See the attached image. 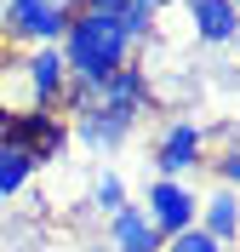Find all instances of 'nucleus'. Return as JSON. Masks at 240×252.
<instances>
[{
  "mask_svg": "<svg viewBox=\"0 0 240 252\" xmlns=\"http://www.w3.org/2000/svg\"><path fill=\"white\" fill-rule=\"evenodd\" d=\"M57 52H63V69L69 80H80V86H103V80L120 69V63H132V40L126 29H120V12H92V6H75V17H69L63 40H57Z\"/></svg>",
  "mask_w": 240,
  "mask_h": 252,
  "instance_id": "f257e3e1",
  "label": "nucleus"
},
{
  "mask_svg": "<svg viewBox=\"0 0 240 252\" xmlns=\"http://www.w3.org/2000/svg\"><path fill=\"white\" fill-rule=\"evenodd\" d=\"M75 17V0H0V29L29 46H57Z\"/></svg>",
  "mask_w": 240,
  "mask_h": 252,
  "instance_id": "7ed1b4c3",
  "label": "nucleus"
},
{
  "mask_svg": "<svg viewBox=\"0 0 240 252\" xmlns=\"http://www.w3.org/2000/svg\"><path fill=\"white\" fill-rule=\"evenodd\" d=\"M109 252H160V229L149 223L143 206H120V212H109Z\"/></svg>",
  "mask_w": 240,
  "mask_h": 252,
  "instance_id": "6e6552de",
  "label": "nucleus"
},
{
  "mask_svg": "<svg viewBox=\"0 0 240 252\" xmlns=\"http://www.w3.org/2000/svg\"><path fill=\"white\" fill-rule=\"evenodd\" d=\"M132 6H149V12H160V6H172V0H132Z\"/></svg>",
  "mask_w": 240,
  "mask_h": 252,
  "instance_id": "4468645a",
  "label": "nucleus"
},
{
  "mask_svg": "<svg viewBox=\"0 0 240 252\" xmlns=\"http://www.w3.org/2000/svg\"><path fill=\"white\" fill-rule=\"evenodd\" d=\"M0 132H6V138H17L23 149H29L34 166H52V160L69 149V121H63L57 109H34V103H29L23 115H6V126H0Z\"/></svg>",
  "mask_w": 240,
  "mask_h": 252,
  "instance_id": "20e7f679",
  "label": "nucleus"
},
{
  "mask_svg": "<svg viewBox=\"0 0 240 252\" xmlns=\"http://www.w3.org/2000/svg\"><path fill=\"white\" fill-rule=\"evenodd\" d=\"M194 229H206L212 241H223V247H235L240 235V195L235 189H212V195H200V206H194Z\"/></svg>",
  "mask_w": 240,
  "mask_h": 252,
  "instance_id": "1a4fd4ad",
  "label": "nucleus"
},
{
  "mask_svg": "<svg viewBox=\"0 0 240 252\" xmlns=\"http://www.w3.org/2000/svg\"><path fill=\"white\" fill-rule=\"evenodd\" d=\"M23 80H29L34 109H57V97H63V86H69L63 52H57V46H34L29 58H23Z\"/></svg>",
  "mask_w": 240,
  "mask_h": 252,
  "instance_id": "0eeeda50",
  "label": "nucleus"
},
{
  "mask_svg": "<svg viewBox=\"0 0 240 252\" xmlns=\"http://www.w3.org/2000/svg\"><path fill=\"white\" fill-rule=\"evenodd\" d=\"M235 29H240L235 0H189V34L200 46H229Z\"/></svg>",
  "mask_w": 240,
  "mask_h": 252,
  "instance_id": "9d476101",
  "label": "nucleus"
},
{
  "mask_svg": "<svg viewBox=\"0 0 240 252\" xmlns=\"http://www.w3.org/2000/svg\"><path fill=\"white\" fill-rule=\"evenodd\" d=\"M6 115H12V109H6V97H0V126H6Z\"/></svg>",
  "mask_w": 240,
  "mask_h": 252,
  "instance_id": "2eb2a0df",
  "label": "nucleus"
},
{
  "mask_svg": "<svg viewBox=\"0 0 240 252\" xmlns=\"http://www.w3.org/2000/svg\"><path fill=\"white\" fill-rule=\"evenodd\" d=\"M194 206H200V195H194L189 178H155V184L143 189V212H149V223L160 229V241L177 235V229H189Z\"/></svg>",
  "mask_w": 240,
  "mask_h": 252,
  "instance_id": "423d86ee",
  "label": "nucleus"
},
{
  "mask_svg": "<svg viewBox=\"0 0 240 252\" xmlns=\"http://www.w3.org/2000/svg\"><path fill=\"white\" fill-rule=\"evenodd\" d=\"M137 121H143V115L114 109V103H103V97H97V103L80 115V121H69V138H75L80 149H92V155H114V149H120V143L137 132Z\"/></svg>",
  "mask_w": 240,
  "mask_h": 252,
  "instance_id": "39448f33",
  "label": "nucleus"
},
{
  "mask_svg": "<svg viewBox=\"0 0 240 252\" xmlns=\"http://www.w3.org/2000/svg\"><path fill=\"white\" fill-rule=\"evenodd\" d=\"M160 252H229V247H223V241H212L206 229H194V223H189V229H177V235L160 241Z\"/></svg>",
  "mask_w": 240,
  "mask_h": 252,
  "instance_id": "ddd939ff",
  "label": "nucleus"
},
{
  "mask_svg": "<svg viewBox=\"0 0 240 252\" xmlns=\"http://www.w3.org/2000/svg\"><path fill=\"white\" fill-rule=\"evenodd\" d=\"M34 172H40V166H34V155H29V149H23L17 138H6V132H0V201L23 195Z\"/></svg>",
  "mask_w": 240,
  "mask_h": 252,
  "instance_id": "9b49d317",
  "label": "nucleus"
},
{
  "mask_svg": "<svg viewBox=\"0 0 240 252\" xmlns=\"http://www.w3.org/2000/svg\"><path fill=\"white\" fill-rule=\"evenodd\" d=\"M92 206H97V212H103V218L126 206V184H120V172H109V166H103V172L92 178Z\"/></svg>",
  "mask_w": 240,
  "mask_h": 252,
  "instance_id": "f8f14e48",
  "label": "nucleus"
},
{
  "mask_svg": "<svg viewBox=\"0 0 240 252\" xmlns=\"http://www.w3.org/2000/svg\"><path fill=\"white\" fill-rule=\"evenodd\" d=\"M212 155V132L194 115H172L155 138V178H194Z\"/></svg>",
  "mask_w": 240,
  "mask_h": 252,
  "instance_id": "f03ea898",
  "label": "nucleus"
}]
</instances>
